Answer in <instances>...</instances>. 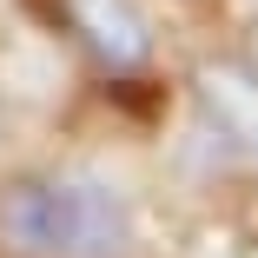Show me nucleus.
<instances>
[{
	"mask_svg": "<svg viewBox=\"0 0 258 258\" xmlns=\"http://www.w3.org/2000/svg\"><path fill=\"white\" fill-rule=\"evenodd\" d=\"M126 205L99 179H27L0 199V238L27 258H119Z\"/></svg>",
	"mask_w": 258,
	"mask_h": 258,
	"instance_id": "obj_1",
	"label": "nucleus"
},
{
	"mask_svg": "<svg viewBox=\"0 0 258 258\" xmlns=\"http://www.w3.org/2000/svg\"><path fill=\"white\" fill-rule=\"evenodd\" d=\"M205 99H212L219 126H225L245 152H258V86L238 80V73H212V80H205Z\"/></svg>",
	"mask_w": 258,
	"mask_h": 258,
	"instance_id": "obj_3",
	"label": "nucleus"
},
{
	"mask_svg": "<svg viewBox=\"0 0 258 258\" xmlns=\"http://www.w3.org/2000/svg\"><path fill=\"white\" fill-rule=\"evenodd\" d=\"M73 14H80L86 40H93L113 67L146 60V27H139V14L126 7V0H73Z\"/></svg>",
	"mask_w": 258,
	"mask_h": 258,
	"instance_id": "obj_2",
	"label": "nucleus"
}]
</instances>
